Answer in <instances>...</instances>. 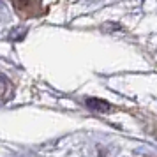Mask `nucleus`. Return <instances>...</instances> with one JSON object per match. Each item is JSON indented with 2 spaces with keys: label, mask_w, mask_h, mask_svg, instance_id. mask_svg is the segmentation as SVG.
Masks as SVG:
<instances>
[{
  "label": "nucleus",
  "mask_w": 157,
  "mask_h": 157,
  "mask_svg": "<svg viewBox=\"0 0 157 157\" xmlns=\"http://www.w3.org/2000/svg\"><path fill=\"white\" fill-rule=\"evenodd\" d=\"M88 106L92 108H99V109H109L106 102H102V101H88Z\"/></svg>",
  "instance_id": "nucleus-1"
},
{
  "label": "nucleus",
  "mask_w": 157,
  "mask_h": 157,
  "mask_svg": "<svg viewBox=\"0 0 157 157\" xmlns=\"http://www.w3.org/2000/svg\"><path fill=\"white\" fill-rule=\"evenodd\" d=\"M11 2H13V4H14V6H16L18 9H21L23 6H29L30 0H11Z\"/></svg>",
  "instance_id": "nucleus-2"
}]
</instances>
